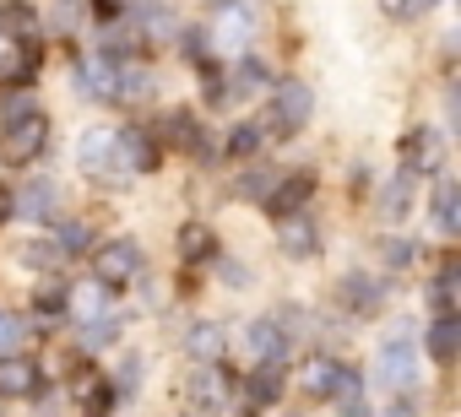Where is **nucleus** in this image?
<instances>
[{"instance_id":"1","label":"nucleus","mask_w":461,"mask_h":417,"mask_svg":"<svg viewBox=\"0 0 461 417\" xmlns=\"http://www.w3.org/2000/svg\"><path fill=\"white\" fill-rule=\"evenodd\" d=\"M44 136H50L44 109H39V103H12L6 130H0V163H6V168H23L28 157L44 152Z\"/></svg>"},{"instance_id":"2","label":"nucleus","mask_w":461,"mask_h":417,"mask_svg":"<svg viewBox=\"0 0 461 417\" xmlns=\"http://www.w3.org/2000/svg\"><path fill=\"white\" fill-rule=\"evenodd\" d=\"M77 163H82V173L87 179H98V184H109V179H120V173H131L125 168V157H120V136L114 130H87L82 141H77Z\"/></svg>"},{"instance_id":"3","label":"nucleus","mask_w":461,"mask_h":417,"mask_svg":"<svg viewBox=\"0 0 461 417\" xmlns=\"http://www.w3.org/2000/svg\"><path fill=\"white\" fill-rule=\"evenodd\" d=\"M136 271H141V250H136L131 239H114V244H104V250L93 255V277H98L104 288H125Z\"/></svg>"},{"instance_id":"4","label":"nucleus","mask_w":461,"mask_h":417,"mask_svg":"<svg viewBox=\"0 0 461 417\" xmlns=\"http://www.w3.org/2000/svg\"><path fill=\"white\" fill-rule=\"evenodd\" d=\"M375 374H380V385H391L396 395H407V390H412V379H418L412 342H407V336H391V342L380 347V363H375Z\"/></svg>"},{"instance_id":"5","label":"nucleus","mask_w":461,"mask_h":417,"mask_svg":"<svg viewBox=\"0 0 461 417\" xmlns=\"http://www.w3.org/2000/svg\"><path fill=\"white\" fill-rule=\"evenodd\" d=\"M0 395H12V401L39 395V368H33V358H17V352L0 358Z\"/></svg>"},{"instance_id":"6","label":"nucleus","mask_w":461,"mask_h":417,"mask_svg":"<svg viewBox=\"0 0 461 417\" xmlns=\"http://www.w3.org/2000/svg\"><path fill=\"white\" fill-rule=\"evenodd\" d=\"M310 109H315V93L304 87V82H283L277 87V130H299L304 120H310Z\"/></svg>"},{"instance_id":"7","label":"nucleus","mask_w":461,"mask_h":417,"mask_svg":"<svg viewBox=\"0 0 461 417\" xmlns=\"http://www.w3.org/2000/svg\"><path fill=\"white\" fill-rule=\"evenodd\" d=\"M120 136V157H125V168L131 173H152L163 157H158V141L141 130V125H131V130H114Z\"/></svg>"},{"instance_id":"8","label":"nucleus","mask_w":461,"mask_h":417,"mask_svg":"<svg viewBox=\"0 0 461 417\" xmlns=\"http://www.w3.org/2000/svg\"><path fill=\"white\" fill-rule=\"evenodd\" d=\"M190 401L201 406V417H206V412H222V401H228V379H222L217 363L195 368V379H190Z\"/></svg>"},{"instance_id":"9","label":"nucleus","mask_w":461,"mask_h":417,"mask_svg":"<svg viewBox=\"0 0 461 417\" xmlns=\"http://www.w3.org/2000/svg\"><path fill=\"white\" fill-rule=\"evenodd\" d=\"M12 200H17V212H23V217H33V223H50V217L60 212V195H55V184H50V179H33V184H28L23 195H12Z\"/></svg>"},{"instance_id":"10","label":"nucleus","mask_w":461,"mask_h":417,"mask_svg":"<svg viewBox=\"0 0 461 417\" xmlns=\"http://www.w3.org/2000/svg\"><path fill=\"white\" fill-rule=\"evenodd\" d=\"M277 244H283L294 261H304V255H315V228H310L299 212H288V217H277Z\"/></svg>"},{"instance_id":"11","label":"nucleus","mask_w":461,"mask_h":417,"mask_svg":"<svg viewBox=\"0 0 461 417\" xmlns=\"http://www.w3.org/2000/svg\"><path fill=\"white\" fill-rule=\"evenodd\" d=\"M429 352H434V363H456V352H461V320H456V315H434V325H429Z\"/></svg>"},{"instance_id":"12","label":"nucleus","mask_w":461,"mask_h":417,"mask_svg":"<svg viewBox=\"0 0 461 417\" xmlns=\"http://www.w3.org/2000/svg\"><path fill=\"white\" fill-rule=\"evenodd\" d=\"M277 395H283V363L267 358V363L250 374V385H245V406H267V401H277Z\"/></svg>"},{"instance_id":"13","label":"nucleus","mask_w":461,"mask_h":417,"mask_svg":"<svg viewBox=\"0 0 461 417\" xmlns=\"http://www.w3.org/2000/svg\"><path fill=\"white\" fill-rule=\"evenodd\" d=\"M267 195H272V200H267V212H272V217L304 212V200H310V173H299V179H288V184H272Z\"/></svg>"},{"instance_id":"14","label":"nucleus","mask_w":461,"mask_h":417,"mask_svg":"<svg viewBox=\"0 0 461 417\" xmlns=\"http://www.w3.org/2000/svg\"><path fill=\"white\" fill-rule=\"evenodd\" d=\"M152 93H158V71H141V66H125V60H120L114 98H125V103H147Z\"/></svg>"},{"instance_id":"15","label":"nucleus","mask_w":461,"mask_h":417,"mask_svg":"<svg viewBox=\"0 0 461 417\" xmlns=\"http://www.w3.org/2000/svg\"><path fill=\"white\" fill-rule=\"evenodd\" d=\"M283 347H288V336H283L272 320H256V325L245 331V352L261 358V363H267V358H283Z\"/></svg>"},{"instance_id":"16","label":"nucleus","mask_w":461,"mask_h":417,"mask_svg":"<svg viewBox=\"0 0 461 417\" xmlns=\"http://www.w3.org/2000/svg\"><path fill=\"white\" fill-rule=\"evenodd\" d=\"M434 228L439 234H461V190L450 179H439V190H434Z\"/></svg>"},{"instance_id":"17","label":"nucleus","mask_w":461,"mask_h":417,"mask_svg":"<svg viewBox=\"0 0 461 417\" xmlns=\"http://www.w3.org/2000/svg\"><path fill=\"white\" fill-rule=\"evenodd\" d=\"M407 212H412V168H407V173H396V179L380 190V217H391V223H396V217H407Z\"/></svg>"},{"instance_id":"18","label":"nucleus","mask_w":461,"mask_h":417,"mask_svg":"<svg viewBox=\"0 0 461 417\" xmlns=\"http://www.w3.org/2000/svg\"><path fill=\"white\" fill-rule=\"evenodd\" d=\"M456 298H461V266L445 261V271H439L434 288H429V304H434V315H456Z\"/></svg>"},{"instance_id":"19","label":"nucleus","mask_w":461,"mask_h":417,"mask_svg":"<svg viewBox=\"0 0 461 417\" xmlns=\"http://www.w3.org/2000/svg\"><path fill=\"white\" fill-rule=\"evenodd\" d=\"M104 293H109V288H104L98 277H93V282H77V288L66 293V309H71L77 320H98V315H104Z\"/></svg>"},{"instance_id":"20","label":"nucleus","mask_w":461,"mask_h":417,"mask_svg":"<svg viewBox=\"0 0 461 417\" xmlns=\"http://www.w3.org/2000/svg\"><path fill=\"white\" fill-rule=\"evenodd\" d=\"M407 168H423V173H434V168H439V136H434V130L407 136Z\"/></svg>"},{"instance_id":"21","label":"nucleus","mask_w":461,"mask_h":417,"mask_svg":"<svg viewBox=\"0 0 461 417\" xmlns=\"http://www.w3.org/2000/svg\"><path fill=\"white\" fill-rule=\"evenodd\" d=\"M185 352L201 358V363H217V358H222V331H217V325H195V331L185 336Z\"/></svg>"},{"instance_id":"22","label":"nucleus","mask_w":461,"mask_h":417,"mask_svg":"<svg viewBox=\"0 0 461 417\" xmlns=\"http://www.w3.org/2000/svg\"><path fill=\"white\" fill-rule=\"evenodd\" d=\"M77 395H82L87 417H104V412L114 406V385H104V379H93V374H82V379H77Z\"/></svg>"},{"instance_id":"23","label":"nucleus","mask_w":461,"mask_h":417,"mask_svg":"<svg viewBox=\"0 0 461 417\" xmlns=\"http://www.w3.org/2000/svg\"><path fill=\"white\" fill-rule=\"evenodd\" d=\"M250 33H256V22H250L245 12H228V17H222V28H217V44H222V49H245V44H250Z\"/></svg>"},{"instance_id":"24","label":"nucleus","mask_w":461,"mask_h":417,"mask_svg":"<svg viewBox=\"0 0 461 417\" xmlns=\"http://www.w3.org/2000/svg\"><path fill=\"white\" fill-rule=\"evenodd\" d=\"M66 261V250L55 244V239H33V244H23V266H33V271H55Z\"/></svg>"},{"instance_id":"25","label":"nucleus","mask_w":461,"mask_h":417,"mask_svg":"<svg viewBox=\"0 0 461 417\" xmlns=\"http://www.w3.org/2000/svg\"><path fill=\"white\" fill-rule=\"evenodd\" d=\"M212 250H217V244H212V234H206L201 223H190V228L179 234V255H185V261H206Z\"/></svg>"},{"instance_id":"26","label":"nucleus","mask_w":461,"mask_h":417,"mask_svg":"<svg viewBox=\"0 0 461 417\" xmlns=\"http://www.w3.org/2000/svg\"><path fill=\"white\" fill-rule=\"evenodd\" d=\"M0 22H6V33H12V39H28V33H33V6L12 0V6H0Z\"/></svg>"},{"instance_id":"27","label":"nucleus","mask_w":461,"mask_h":417,"mask_svg":"<svg viewBox=\"0 0 461 417\" xmlns=\"http://www.w3.org/2000/svg\"><path fill=\"white\" fill-rule=\"evenodd\" d=\"M256 87H267V66L261 60H240L234 66V93H256Z\"/></svg>"},{"instance_id":"28","label":"nucleus","mask_w":461,"mask_h":417,"mask_svg":"<svg viewBox=\"0 0 461 417\" xmlns=\"http://www.w3.org/2000/svg\"><path fill=\"white\" fill-rule=\"evenodd\" d=\"M348 304H353L358 315H369V309L380 304V288H375V282H364V277H348Z\"/></svg>"},{"instance_id":"29","label":"nucleus","mask_w":461,"mask_h":417,"mask_svg":"<svg viewBox=\"0 0 461 417\" xmlns=\"http://www.w3.org/2000/svg\"><path fill=\"white\" fill-rule=\"evenodd\" d=\"M23 342H28V325L17 315H0V352H17Z\"/></svg>"},{"instance_id":"30","label":"nucleus","mask_w":461,"mask_h":417,"mask_svg":"<svg viewBox=\"0 0 461 417\" xmlns=\"http://www.w3.org/2000/svg\"><path fill=\"white\" fill-rule=\"evenodd\" d=\"M256 146H261V130L256 125H240L234 136H228V152H234V157H250Z\"/></svg>"},{"instance_id":"31","label":"nucleus","mask_w":461,"mask_h":417,"mask_svg":"<svg viewBox=\"0 0 461 417\" xmlns=\"http://www.w3.org/2000/svg\"><path fill=\"white\" fill-rule=\"evenodd\" d=\"M55 244H60V250H66V255H82V250H87V228H82V223H66V228H60V239H55Z\"/></svg>"},{"instance_id":"32","label":"nucleus","mask_w":461,"mask_h":417,"mask_svg":"<svg viewBox=\"0 0 461 417\" xmlns=\"http://www.w3.org/2000/svg\"><path fill=\"white\" fill-rule=\"evenodd\" d=\"M147 39H174V17L168 12H152L147 17Z\"/></svg>"},{"instance_id":"33","label":"nucleus","mask_w":461,"mask_h":417,"mask_svg":"<svg viewBox=\"0 0 461 417\" xmlns=\"http://www.w3.org/2000/svg\"><path fill=\"white\" fill-rule=\"evenodd\" d=\"M136 379H141V358H125V368H120V395H131Z\"/></svg>"},{"instance_id":"34","label":"nucleus","mask_w":461,"mask_h":417,"mask_svg":"<svg viewBox=\"0 0 461 417\" xmlns=\"http://www.w3.org/2000/svg\"><path fill=\"white\" fill-rule=\"evenodd\" d=\"M380 12H385V17H412L418 0H380Z\"/></svg>"},{"instance_id":"35","label":"nucleus","mask_w":461,"mask_h":417,"mask_svg":"<svg viewBox=\"0 0 461 417\" xmlns=\"http://www.w3.org/2000/svg\"><path fill=\"white\" fill-rule=\"evenodd\" d=\"M39 309H44V315L66 309V293H60V288H44V293H39Z\"/></svg>"},{"instance_id":"36","label":"nucleus","mask_w":461,"mask_h":417,"mask_svg":"<svg viewBox=\"0 0 461 417\" xmlns=\"http://www.w3.org/2000/svg\"><path fill=\"white\" fill-rule=\"evenodd\" d=\"M407 255H412V250H407V239H391V250H385V261H391V266H407Z\"/></svg>"},{"instance_id":"37","label":"nucleus","mask_w":461,"mask_h":417,"mask_svg":"<svg viewBox=\"0 0 461 417\" xmlns=\"http://www.w3.org/2000/svg\"><path fill=\"white\" fill-rule=\"evenodd\" d=\"M267 190H272V184H267V179H261V173H250V179H245V184H240V195H267Z\"/></svg>"},{"instance_id":"38","label":"nucleus","mask_w":461,"mask_h":417,"mask_svg":"<svg viewBox=\"0 0 461 417\" xmlns=\"http://www.w3.org/2000/svg\"><path fill=\"white\" fill-rule=\"evenodd\" d=\"M206 6H234V0H206Z\"/></svg>"}]
</instances>
